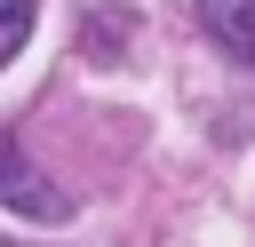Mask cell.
Returning <instances> with one entry per match:
<instances>
[{"label": "cell", "instance_id": "7a4b0ae2", "mask_svg": "<svg viewBox=\"0 0 255 247\" xmlns=\"http://www.w3.org/2000/svg\"><path fill=\"white\" fill-rule=\"evenodd\" d=\"M199 24H207V40H215L231 64L255 72V0H199Z\"/></svg>", "mask_w": 255, "mask_h": 247}, {"label": "cell", "instance_id": "6da1fadb", "mask_svg": "<svg viewBox=\"0 0 255 247\" xmlns=\"http://www.w3.org/2000/svg\"><path fill=\"white\" fill-rule=\"evenodd\" d=\"M8 215H24V223H64L72 215V199L40 183V167H32L24 143H8Z\"/></svg>", "mask_w": 255, "mask_h": 247}, {"label": "cell", "instance_id": "3957f363", "mask_svg": "<svg viewBox=\"0 0 255 247\" xmlns=\"http://www.w3.org/2000/svg\"><path fill=\"white\" fill-rule=\"evenodd\" d=\"M24 32H32V0H8V8H0V64H16Z\"/></svg>", "mask_w": 255, "mask_h": 247}]
</instances>
